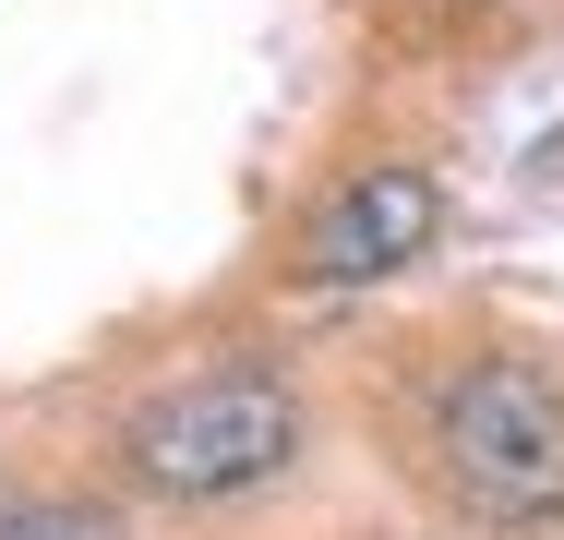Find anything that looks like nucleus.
I'll list each match as a JSON object with an SVG mask.
<instances>
[{
	"instance_id": "obj_2",
	"label": "nucleus",
	"mask_w": 564,
	"mask_h": 540,
	"mask_svg": "<svg viewBox=\"0 0 564 540\" xmlns=\"http://www.w3.org/2000/svg\"><path fill=\"white\" fill-rule=\"evenodd\" d=\"M289 444H301V409H289L276 372H205V385H169L132 421V480H156L181 505H217V493L276 480Z\"/></svg>"
},
{
	"instance_id": "obj_3",
	"label": "nucleus",
	"mask_w": 564,
	"mask_h": 540,
	"mask_svg": "<svg viewBox=\"0 0 564 540\" xmlns=\"http://www.w3.org/2000/svg\"><path fill=\"white\" fill-rule=\"evenodd\" d=\"M421 240H433V181H421V169H360V181H337V193L313 205L301 264L348 289V277H397Z\"/></svg>"
},
{
	"instance_id": "obj_1",
	"label": "nucleus",
	"mask_w": 564,
	"mask_h": 540,
	"mask_svg": "<svg viewBox=\"0 0 564 540\" xmlns=\"http://www.w3.org/2000/svg\"><path fill=\"white\" fill-rule=\"evenodd\" d=\"M433 444L480 517H553L564 505V385L529 360H468L433 409Z\"/></svg>"
},
{
	"instance_id": "obj_4",
	"label": "nucleus",
	"mask_w": 564,
	"mask_h": 540,
	"mask_svg": "<svg viewBox=\"0 0 564 540\" xmlns=\"http://www.w3.org/2000/svg\"><path fill=\"white\" fill-rule=\"evenodd\" d=\"M0 540H120V517H97V505H12Z\"/></svg>"
}]
</instances>
